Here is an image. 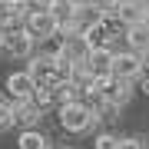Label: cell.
Returning a JSON list of instances; mask_svg holds the SVG:
<instances>
[{
  "label": "cell",
  "mask_w": 149,
  "mask_h": 149,
  "mask_svg": "<svg viewBox=\"0 0 149 149\" xmlns=\"http://www.w3.org/2000/svg\"><path fill=\"white\" fill-rule=\"evenodd\" d=\"M96 119H100V116H96L83 100L60 106V126H63L66 133H86L90 126H96Z\"/></svg>",
  "instance_id": "cell-1"
},
{
  "label": "cell",
  "mask_w": 149,
  "mask_h": 149,
  "mask_svg": "<svg viewBox=\"0 0 149 149\" xmlns=\"http://www.w3.org/2000/svg\"><path fill=\"white\" fill-rule=\"evenodd\" d=\"M33 40L23 27H13V30H3L0 33V53L3 56H13V60H27L33 56Z\"/></svg>",
  "instance_id": "cell-2"
},
{
  "label": "cell",
  "mask_w": 149,
  "mask_h": 149,
  "mask_svg": "<svg viewBox=\"0 0 149 149\" xmlns=\"http://www.w3.org/2000/svg\"><path fill=\"white\" fill-rule=\"evenodd\" d=\"M33 93H37V80L30 76V70H20V73L7 76V103H10L13 109L23 106V103H30Z\"/></svg>",
  "instance_id": "cell-3"
},
{
  "label": "cell",
  "mask_w": 149,
  "mask_h": 149,
  "mask_svg": "<svg viewBox=\"0 0 149 149\" xmlns=\"http://www.w3.org/2000/svg\"><path fill=\"white\" fill-rule=\"evenodd\" d=\"M23 30H27L33 40H53V37H60V23L53 20V13L50 10H33V7H30L27 20H23Z\"/></svg>",
  "instance_id": "cell-4"
},
{
  "label": "cell",
  "mask_w": 149,
  "mask_h": 149,
  "mask_svg": "<svg viewBox=\"0 0 149 149\" xmlns=\"http://www.w3.org/2000/svg\"><path fill=\"white\" fill-rule=\"evenodd\" d=\"M113 66H116V53H113V47H96L90 60L83 63V76H93V80H106L113 76Z\"/></svg>",
  "instance_id": "cell-5"
},
{
  "label": "cell",
  "mask_w": 149,
  "mask_h": 149,
  "mask_svg": "<svg viewBox=\"0 0 149 149\" xmlns=\"http://www.w3.org/2000/svg\"><path fill=\"white\" fill-rule=\"evenodd\" d=\"M96 90L103 93V100H106L113 109L123 106V103H129V96H133V86H129V80H116V76L96 80Z\"/></svg>",
  "instance_id": "cell-6"
},
{
  "label": "cell",
  "mask_w": 149,
  "mask_h": 149,
  "mask_svg": "<svg viewBox=\"0 0 149 149\" xmlns=\"http://www.w3.org/2000/svg\"><path fill=\"white\" fill-rule=\"evenodd\" d=\"M143 70H146V56L133 53V50L116 53V66H113V76L116 80H136V76H143Z\"/></svg>",
  "instance_id": "cell-7"
},
{
  "label": "cell",
  "mask_w": 149,
  "mask_h": 149,
  "mask_svg": "<svg viewBox=\"0 0 149 149\" xmlns=\"http://www.w3.org/2000/svg\"><path fill=\"white\" fill-rule=\"evenodd\" d=\"M30 76L37 86H56V56H30Z\"/></svg>",
  "instance_id": "cell-8"
},
{
  "label": "cell",
  "mask_w": 149,
  "mask_h": 149,
  "mask_svg": "<svg viewBox=\"0 0 149 149\" xmlns=\"http://www.w3.org/2000/svg\"><path fill=\"white\" fill-rule=\"evenodd\" d=\"M126 47L139 56H149V20L136 23V27H126Z\"/></svg>",
  "instance_id": "cell-9"
},
{
  "label": "cell",
  "mask_w": 149,
  "mask_h": 149,
  "mask_svg": "<svg viewBox=\"0 0 149 149\" xmlns=\"http://www.w3.org/2000/svg\"><path fill=\"white\" fill-rule=\"evenodd\" d=\"M116 13H119V20L126 23V27H136V23H146L149 20V10L139 0H123V3L116 7Z\"/></svg>",
  "instance_id": "cell-10"
},
{
  "label": "cell",
  "mask_w": 149,
  "mask_h": 149,
  "mask_svg": "<svg viewBox=\"0 0 149 149\" xmlns=\"http://www.w3.org/2000/svg\"><path fill=\"white\" fill-rule=\"evenodd\" d=\"M20 149H50V139L40 133V129H23L20 139H17Z\"/></svg>",
  "instance_id": "cell-11"
},
{
  "label": "cell",
  "mask_w": 149,
  "mask_h": 149,
  "mask_svg": "<svg viewBox=\"0 0 149 149\" xmlns=\"http://www.w3.org/2000/svg\"><path fill=\"white\" fill-rule=\"evenodd\" d=\"M37 116H40V109L33 106V103H23V106H17V123H20L23 129H37Z\"/></svg>",
  "instance_id": "cell-12"
},
{
  "label": "cell",
  "mask_w": 149,
  "mask_h": 149,
  "mask_svg": "<svg viewBox=\"0 0 149 149\" xmlns=\"http://www.w3.org/2000/svg\"><path fill=\"white\" fill-rule=\"evenodd\" d=\"M33 106L37 109H47V106H53L56 103V93H53V86H37V93H33Z\"/></svg>",
  "instance_id": "cell-13"
},
{
  "label": "cell",
  "mask_w": 149,
  "mask_h": 149,
  "mask_svg": "<svg viewBox=\"0 0 149 149\" xmlns=\"http://www.w3.org/2000/svg\"><path fill=\"white\" fill-rule=\"evenodd\" d=\"M13 123H17V109H13L7 100H0V133H3V129H10Z\"/></svg>",
  "instance_id": "cell-14"
},
{
  "label": "cell",
  "mask_w": 149,
  "mask_h": 149,
  "mask_svg": "<svg viewBox=\"0 0 149 149\" xmlns=\"http://www.w3.org/2000/svg\"><path fill=\"white\" fill-rule=\"evenodd\" d=\"M93 146H96V149H119V146H123V139H119V136H113V133H100V136L93 139Z\"/></svg>",
  "instance_id": "cell-15"
},
{
  "label": "cell",
  "mask_w": 149,
  "mask_h": 149,
  "mask_svg": "<svg viewBox=\"0 0 149 149\" xmlns=\"http://www.w3.org/2000/svg\"><path fill=\"white\" fill-rule=\"evenodd\" d=\"M119 149H149V146H146V139H143V136H126Z\"/></svg>",
  "instance_id": "cell-16"
},
{
  "label": "cell",
  "mask_w": 149,
  "mask_h": 149,
  "mask_svg": "<svg viewBox=\"0 0 149 149\" xmlns=\"http://www.w3.org/2000/svg\"><path fill=\"white\" fill-rule=\"evenodd\" d=\"M123 0H96V7H103V10H116Z\"/></svg>",
  "instance_id": "cell-17"
},
{
  "label": "cell",
  "mask_w": 149,
  "mask_h": 149,
  "mask_svg": "<svg viewBox=\"0 0 149 149\" xmlns=\"http://www.w3.org/2000/svg\"><path fill=\"white\" fill-rule=\"evenodd\" d=\"M143 76H149V56H146V70H143Z\"/></svg>",
  "instance_id": "cell-18"
},
{
  "label": "cell",
  "mask_w": 149,
  "mask_h": 149,
  "mask_svg": "<svg viewBox=\"0 0 149 149\" xmlns=\"http://www.w3.org/2000/svg\"><path fill=\"white\" fill-rule=\"evenodd\" d=\"M143 90H146V93H149V76H146V83H143Z\"/></svg>",
  "instance_id": "cell-19"
},
{
  "label": "cell",
  "mask_w": 149,
  "mask_h": 149,
  "mask_svg": "<svg viewBox=\"0 0 149 149\" xmlns=\"http://www.w3.org/2000/svg\"><path fill=\"white\" fill-rule=\"evenodd\" d=\"M13 3H33V0H13Z\"/></svg>",
  "instance_id": "cell-20"
},
{
  "label": "cell",
  "mask_w": 149,
  "mask_h": 149,
  "mask_svg": "<svg viewBox=\"0 0 149 149\" xmlns=\"http://www.w3.org/2000/svg\"><path fill=\"white\" fill-rule=\"evenodd\" d=\"M139 3H143V7H146V10H149V0H139Z\"/></svg>",
  "instance_id": "cell-21"
}]
</instances>
